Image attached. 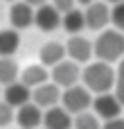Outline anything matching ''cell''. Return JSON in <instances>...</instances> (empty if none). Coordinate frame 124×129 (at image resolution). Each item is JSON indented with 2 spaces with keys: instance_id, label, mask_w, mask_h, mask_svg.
Returning <instances> with one entry per match:
<instances>
[{
  "instance_id": "ba28073f",
  "label": "cell",
  "mask_w": 124,
  "mask_h": 129,
  "mask_svg": "<svg viewBox=\"0 0 124 129\" xmlns=\"http://www.w3.org/2000/svg\"><path fill=\"white\" fill-rule=\"evenodd\" d=\"M66 57H70L77 63H88L93 57V43L81 34H72L66 43Z\"/></svg>"
},
{
  "instance_id": "d6986e66",
  "label": "cell",
  "mask_w": 124,
  "mask_h": 129,
  "mask_svg": "<svg viewBox=\"0 0 124 129\" xmlns=\"http://www.w3.org/2000/svg\"><path fill=\"white\" fill-rule=\"evenodd\" d=\"M72 127L75 129H99V118L95 116V111L90 113V111H81V113H77V118L72 120Z\"/></svg>"
},
{
  "instance_id": "ffe728a7",
  "label": "cell",
  "mask_w": 124,
  "mask_h": 129,
  "mask_svg": "<svg viewBox=\"0 0 124 129\" xmlns=\"http://www.w3.org/2000/svg\"><path fill=\"white\" fill-rule=\"evenodd\" d=\"M111 23L115 25V29L124 32V0L113 5V9H111Z\"/></svg>"
},
{
  "instance_id": "277c9868",
  "label": "cell",
  "mask_w": 124,
  "mask_h": 129,
  "mask_svg": "<svg viewBox=\"0 0 124 129\" xmlns=\"http://www.w3.org/2000/svg\"><path fill=\"white\" fill-rule=\"evenodd\" d=\"M93 111L99 120H111V118H117L122 113V102L115 93L106 91V93H97V98H93Z\"/></svg>"
},
{
  "instance_id": "484cf974",
  "label": "cell",
  "mask_w": 124,
  "mask_h": 129,
  "mask_svg": "<svg viewBox=\"0 0 124 129\" xmlns=\"http://www.w3.org/2000/svg\"><path fill=\"white\" fill-rule=\"evenodd\" d=\"M75 2H79V5H90V2H95V0H75Z\"/></svg>"
},
{
  "instance_id": "cb8c5ba5",
  "label": "cell",
  "mask_w": 124,
  "mask_h": 129,
  "mask_svg": "<svg viewBox=\"0 0 124 129\" xmlns=\"http://www.w3.org/2000/svg\"><path fill=\"white\" fill-rule=\"evenodd\" d=\"M52 5H54L61 14H66V11H70V9L75 7V0H52Z\"/></svg>"
},
{
  "instance_id": "f546056e",
  "label": "cell",
  "mask_w": 124,
  "mask_h": 129,
  "mask_svg": "<svg viewBox=\"0 0 124 129\" xmlns=\"http://www.w3.org/2000/svg\"><path fill=\"white\" fill-rule=\"evenodd\" d=\"M43 129H45V127H43Z\"/></svg>"
},
{
  "instance_id": "8992f818",
  "label": "cell",
  "mask_w": 124,
  "mask_h": 129,
  "mask_svg": "<svg viewBox=\"0 0 124 129\" xmlns=\"http://www.w3.org/2000/svg\"><path fill=\"white\" fill-rule=\"evenodd\" d=\"M84 18H86V27L88 29H104L111 23V7L108 2H90L84 9Z\"/></svg>"
},
{
  "instance_id": "30bf717a",
  "label": "cell",
  "mask_w": 124,
  "mask_h": 129,
  "mask_svg": "<svg viewBox=\"0 0 124 129\" xmlns=\"http://www.w3.org/2000/svg\"><path fill=\"white\" fill-rule=\"evenodd\" d=\"M16 122L20 125V129H38L43 125V109L29 100L27 104L16 109Z\"/></svg>"
},
{
  "instance_id": "603a6c76",
  "label": "cell",
  "mask_w": 124,
  "mask_h": 129,
  "mask_svg": "<svg viewBox=\"0 0 124 129\" xmlns=\"http://www.w3.org/2000/svg\"><path fill=\"white\" fill-rule=\"evenodd\" d=\"M99 129H124V118H111V120H104V125Z\"/></svg>"
},
{
  "instance_id": "2e32d148",
  "label": "cell",
  "mask_w": 124,
  "mask_h": 129,
  "mask_svg": "<svg viewBox=\"0 0 124 129\" xmlns=\"http://www.w3.org/2000/svg\"><path fill=\"white\" fill-rule=\"evenodd\" d=\"M63 59H66V45H61L56 41H50L41 48V63L43 66H56Z\"/></svg>"
},
{
  "instance_id": "5b68a950",
  "label": "cell",
  "mask_w": 124,
  "mask_h": 129,
  "mask_svg": "<svg viewBox=\"0 0 124 129\" xmlns=\"http://www.w3.org/2000/svg\"><path fill=\"white\" fill-rule=\"evenodd\" d=\"M79 79H81V68H79L77 61L63 59V61H59L56 66H52V82H54L56 86L68 88V86L77 84Z\"/></svg>"
},
{
  "instance_id": "9a60e30c",
  "label": "cell",
  "mask_w": 124,
  "mask_h": 129,
  "mask_svg": "<svg viewBox=\"0 0 124 129\" xmlns=\"http://www.w3.org/2000/svg\"><path fill=\"white\" fill-rule=\"evenodd\" d=\"M20 48V34L18 29H0V57H14Z\"/></svg>"
},
{
  "instance_id": "4316f807",
  "label": "cell",
  "mask_w": 124,
  "mask_h": 129,
  "mask_svg": "<svg viewBox=\"0 0 124 129\" xmlns=\"http://www.w3.org/2000/svg\"><path fill=\"white\" fill-rule=\"evenodd\" d=\"M104 2H108V5H115V2H122V0H104Z\"/></svg>"
},
{
  "instance_id": "3957f363",
  "label": "cell",
  "mask_w": 124,
  "mask_h": 129,
  "mask_svg": "<svg viewBox=\"0 0 124 129\" xmlns=\"http://www.w3.org/2000/svg\"><path fill=\"white\" fill-rule=\"evenodd\" d=\"M90 104H93V93L86 86L72 84V86H68V88L61 91V107L66 111H70L72 116H77L81 111H88Z\"/></svg>"
},
{
  "instance_id": "ac0fdd59",
  "label": "cell",
  "mask_w": 124,
  "mask_h": 129,
  "mask_svg": "<svg viewBox=\"0 0 124 129\" xmlns=\"http://www.w3.org/2000/svg\"><path fill=\"white\" fill-rule=\"evenodd\" d=\"M18 75H20L18 63H16L11 57H0V84H2V86H7V84L16 82V79H18Z\"/></svg>"
},
{
  "instance_id": "4fadbf2b",
  "label": "cell",
  "mask_w": 124,
  "mask_h": 129,
  "mask_svg": "<svg viewBox=\"0 0 124 129\" xmlns=\"http://www.w3.org/2000/svg\"><path fill=\"white\" fill-rule=\"evenodd\" d=\"M9 23L14 29H25L34 23V7L27 5L25 0H18V2H11V9H9Z\"/></svg>"
},
{
  "instance_id": "52a82bcc",
  "label": "cell",
  "mask_w": 124,
  "mask_h": 129,
  "mask_svg": "<svg viewBox=\"0 0 124 129\" xmlns=\"http://www.w3.org/2000/svg\"><path fill=\"white\" fill-rule=\"evenodd\" d=\"M34 25L41 32H54L61 27V11L52 2H45L34 9Z\"/></svg>"
},
{
  "instance_id": "6da1fadb",
  "label": "cell",
  "mask_w": 124,
  "mask_h": 129,
  "mask_svg": "<svg viewBox=\"0 0 124 129\" xmlns=\"http://www.w3.org/2000/svg\"><path fill=\"white\" fill-rule=\"evenodd\" d=\"M81 82L90 93H106L115 88V70L106 61H93L81 70Z\"/></svg>"
},
{
  "instance_id": "7402d4cb",
  "label": "cell",
  "mask_w": 124,
  "mask_h": 129,
  "mask_svg": "<svg viewBox=\"0 0 124 129\" xmlns=\"http://www.w3.org/2000/svg\"><path fill=\"white\" fill-rule=\"evenodd\" d=\"M14 120V107H9L5 100H0V127H7Z\"/></svg>"
},
{
  "instance_id": "5bb4252c",
  "label": "cell",
  "mask_w": 124,
  "mask_h": 129,
  "mask_svg": "<svg viewBox=\"0 0 124 129\" xmlns=\"http://www.w3.org/2000/svg\"><path fill=\"white\" fill-rule=\"evenodd\" d=\"M61 27L68 34H81V29H86V18L81 9H70L66 14H61Z\"/></svg>"
},
{
  "instance_id": "7c38bea8",
  "label": "cell",
  "mask_w": 124,
  "mask_h": 129,
  "mask_svg": "<svg viewBox=\"0 0 124 129\" xmlns=\"http://www.w3.org/2000/svg\"><path fill=\"white\" fill-rule=\"evenodd\" d=\"M43 127L45 129H70L72 127V113L63 107L54 104L50 109H43Z\"/></svg>"
},
{
  "instance_id": "d4e9b609",
  "label": "cell",
  "mask_w": 124,
  "mask_h": 129,
  "mask_svg": "<svg viewBox=\"0 0 124 129\" xmlns=\"http://www.w3.org/2000/svg\"><path fill=\"white\" fill-rule=\"evenodd\" d=\"M25 2H27V5H32V7L36 9V7H41V5H45V2H50V0H25Z\"/></svg>"
},
{
  "instance_id": "e0dca14e",
  "label": "cell",
  "mask_w": 124,
  "mask_h": 129,
  "mask_svg": "<svg viewBox=\"0 0 124 129\" xmlns=\"http://www.w3.org/2000/svg\"><path fill=\"white\" fill-rule=\"evenodd\" d=\"M47 70H45V66L41 63V66H27L23 73H20V82L23 84H27L29 88H36L38 84H43V82H47Z\"/></svg>"
},
{
  "instance_id": "83f0119b",
  "label": "cell",
  "mask_w": 124,
  "mask_h": 129,
  "mask_svg": "<svg viewBox=\"0 0 124 129\" xmlns=\"http://www.w3.org/2000/svg\"><path fill=\"white\" fill-rule=\"evenodd\" d=\"M0 98H2V84H0Z\"/></svg>"
},
{
  "instance_id": "44dd1931",
  "label": "cell",
  "mask_w": 124,
  "mask_h": 129,
  "mask_svg": "<svg viewBox=\"0 0 124 129\" xmlns=\"http://www.w3.org/2000/svg\"><path fill=\"white\" fill-rule=\"evenodd\" d=\"M115 95L120 98V102L124 107V57L120 59V68L115 70Z\"/></svg>"
},
{
  "instance_id": "9c48e42d",
  "label": "cell",
  "mask_w": 124,
  "mask_h": 129,
  "mask_svg": "<svg viewBox=\"0 0 124 129\" xmlns=\"http://www.w3.org/2000/svg\"><path fill=\"white\" fill-rule=\"evenodd\" d=\"M32 102L38 104L41 109H50L54 104L61 102V86H56L54 82H43L36 88H32Z\"/></svg>"
},
{
  "instance_id": "f1b7e54d",
  "label": "cell",
  "mask_w": 124,
  "mask_h": 129,
  "mask_svg": "<svg viewBox=\"0 0 124 129\" xmlns=\"http://www.w3.org/2000/svg\"><path fill=\"white\" fill-rule=\"evenodd\" d=\"M7 2H18V0H7Z\"/></svg>"
},
{
  "instance_id": "7a4b0ae2",
  "label": "cell",
  "mask_w": 124,
  "mask_h": 129,
  "mask_svg": "<svg viewBox=\"0 0 124 129\" xmlns=\"http://www.w3.org/2000/svg\"><path fill=\"white\" fill-rule=\"evenodd\" d=\"M93 54L99 61L113 63L124 57V32L120 29H99V36L93 43Z\"/></svg>"
},
{
  "instance_id": "8fae6325",
  "label": "cell",
  "mask_w": 124,
  "mask_h": 129,
  "mask_svg": "<svg viewBox=\"0 0 124 129\" xmlns=\"http://www.w3.org/2000/svg\"><path fill=\"white\" fill-rule=\"evenodd\" d=\"M2 100L9 104V107H14V109H18V107H23V104H27L29 100H32V88L27 86V84H23V82H11V84H7L5 88H2Z\"/></svg>"
}]
</instances>
